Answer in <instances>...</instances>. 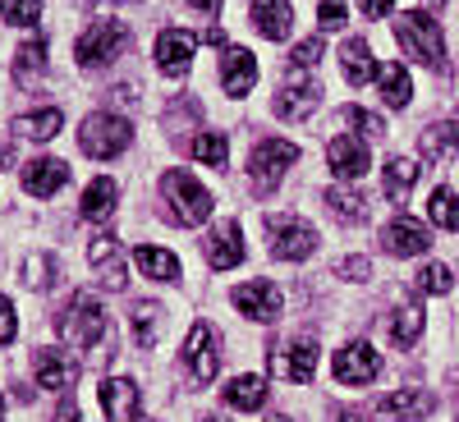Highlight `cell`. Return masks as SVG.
<instances>
[{"label":"cell","instance_id":"obj_3","mask_svg":"<svg viewBox=\"0 0 459 422\" xmlns=\"http://www.w3.org/2000/svg\"><path fill=\"white\" fill-rule=\"evenodd\" d=\"M129 138H134V125L125 120V115H115V110H92V115H83V125H79V147L88 151V157H97V161L120 157V151L129 147Z\"/></svg>","mask_w":459,"mask_h":422},{"label":"cell","instance_id":"obj_14","mask_svg":"<svg viewBox=\"0 0 459 422\" xmlns=\"http://www.w3.org/2000/svg\"><path fill=\"white\" fill-rule=\"evenodd\" d=\"M381 248H386L391 257H418V253H428L432 248V235L423 229V220H391L386 229H381Z\"/></svg>","mask_w":459,"mask_h":422},{"label":"cell","instance_id":"obj_22","mask_svg":"<svg viewBox=\"0 0 459 422\" xmlns=\"http://www.w3.org/2000/svg\"><path fill=\"white\" fill-rule=\"evenodd\" d=\"M32 367H37V386L42 391H69L74 381H79V367H74L60 349H37Z\"/></svg>","mask_w":459,"mask_h":422},{"label":"cell","instance_id":"obj_42","mask_svg":"<svg viewBox=\"0 0 459 422\" xmlns=\"http://www.w3.org/2000/svg\"><path fill=\"white\" fill-rule=\"evenodd\" d=\"M344 19H350V10H344V0H322V10H317V23H322V32H335V28H344Z\"/></svg>","mask_w":459,"mask_h":422},{"label":"cell","instance_id":"obj_28","mask_svg":"<svg viewBox=\"0 0 459 422\" xmlns=\"http://www.w3.org/2000/svg\"><path fill=\"white\" fill-rule=\"evenodd\" d=\"M225 404H230V409H239V413L262 409V404H266V376H257V372L235 376V381L225 386Z\"/></svg>","mask_w":459,"mask_h":422},{"label":"cell","instance_id":"obj_10","mask_svg":"<svg viewBox=\"0 0 459 422\" xmlns=\"http://www.w3.org/2000/svg\"><path fill=\"white\" fill-rule=\"evenodd\" d=\"M88 262H92V271H97V280H101V289H110V294H120L129 280V253H125V244L115 239V235H97L92 239V248H88Z\"/></svg>","mask_w":459,"mask_h":422},{"label":"cell","instance_id":"obj_32","mask_svg":"<svg viewBox=\"0 0 459 422\" xmlns=\"http://www.w3.org/2000/svg\"><path fill=\"white\" fill-rule=\"evenodd\" d=\"M418 335H423V308H418V303H400L395 317H391V340L400 349H413Z\"/></svg>","mask_w":459,"mask_h":422},{"label":"cell","instance_id":"obj_4","mask_svg":"<svg viewBox=\"0 0 459 422\" xmlns=\"http://www.w3.org/2000/svg\"><path fill=\"white\" fill-rule=\"evenodd\" d=\"M134 42V32H129V23H120V19H97L83 37H79V65L83 69H106V65H115L125 56V47Z\"/></svg>","mask_w":459,"mask_h":422},{"label":"cell","instance_id":"obj_46","mask_svg":"<svg viewBox=\"0 0 459 422\" xmlns=\"http://www.w3.org/2000/svg\"><path fill=\"white\" fill-rule=\"evenodd\" d=\"M359 10H363L368 19H386V14L395 10V0H359Z\"/></svg>","mask_w":459,"mask_h":422},{"label":"cell","instance_id":"obj_43","mask_svg":"<svg viewBox=\"0 0 459 422\" xmlns=\"http://www.w3.org/2000/svg\"><path fill=\"white\" fill-rule=\"evenodd\" d=\"M290 60H294V69H313V65L322 60V37H308V42H299Z\"/></svg>","mask_w":459,"mask_h":422},{"label":"cell","instance_id":"obj_38","mask_svg":"<svg viewBox=\"0 0 459 422\" xmlns=\"http://www.w3.org/2000/svg\"><path fill=\"white\" fill-rule=\"evenodd\" d=\"M0 19L14 28H37L42 23V0H0Z\"/></svg>","mask_w":459,"mask_h":422},{"label":"cell","instance_id":"obj_18","mask_svg":"<svg viewBox=\"0 0 459 422\" xmlns=\"http://www.w3.org/2000/svg\"><path fill=\"white\" fill-rule=\"evenodd\" d=\"M65 184H69V166L56 157H37L23 166V194H32V198H56Z\"/></svg>","mask_w":459,"mask_h":422},{"label":"cell","instance_id":"obj_17","mask_svg":"<svg viewBox=\"0 0 459 422\" xmlns=\"http://www.w3.org/2000/svg\"><path fill=\"white\" fill-rule=\"evenodd\" d=\"M235 308L253 322H276L281 317V289L272 280H248L235 289Z\"/></svg>","mask_w":459,"mask_h":422},{"label":"cell","instance_id":"obj_51","mask_svg":"<svg viewBox=\"0 0 459 422\" xmlns=\"http://www.w3.org/2000/svg\"><path fill=\"white\" fill-rule=\"evenodd\" d=\"M0 422H5V400H0Z\"/></svg>","mask_w":459,"mask_h":422},{"label":"cell","instance_id":"obj_31","mask_svg":"<svg viewBox=\"0 0 459 422\" xmlns=\"http://www.w3.org/2000/svg\"><path fill=\"white\" fill-rule=\"evenodd\" d=\"M161 303H152V298H138L134 303V344L138 349H152L157 344V326H161Z\"/></svg>","mask_w":459,"mask_h":422},{"label":"cell","instance_id":"obj_35","mask_svg":"<svg viewBox=\"0 0 459 422\" xmlns=\"http://www.w3.org/2000/svg\"><path fill=\"white\" fill-rule=\"evenodd\" d=\"M42 69H47V37H32V42H23L19 56H14V79L28 83V79H37Z\"/></svg>","mask_w":459,"mask_h":422},{"label":"cell","instance_id":"obj_13","mask_svg":"<svg viewBox=\"0 0 459 422\" xmlns=\"http://www.w3.org/2000/svg\"><path fill=\"white\" fill-rule=\"evenodd\" d=\"M194 51H198V37L184 32V28H166L157 37V65L166 79H184L188 69H194Z\"/></svg>","mask_w":459,"mask_h":422},{"label":"cell","instance_id":"obj_29","mask_svg":"<svg viewBox=\"0 0 459 422\" xmlns=\"http://www.w3.org/2000/svg\"><path fill=\"white\" fill-rule=\"evenodd\" d=\"M115 198H120V184H115V179H92L88 188H83V216L88 220H110V211H115Z\"/></svg>","mask_w":459,"mask_h":422},{"label":"cell","instance_id":"obj_36","mask_svg":"<svg viewBox=\"0 0 459 422\" xmlns=\"http://www.w3.org/2000/svg\"><path fill=\"white\" fill-rule=\"evenodd\" d=\"M428 216L441 225V229H455L459 235V198H455V188H432V198H428Z\"/></svg>","mask_w":459,"mask_h":422},{"label":"cell","instance_id":"obj_40","mask_svg":"<svg viewBox=\"0 0 459 422\" xmlns=\"http://www.w3.org/2000/svg\"><path fill=\"white\" fill-rule=\"evenodd\" d=\"M418 289H423V294H450V289H455L450 266H446V262H428L423 271H418Z\"/></svg>","mask_w":459,"mask_h":422},{"label":"cell","instance_id":"obj_30","mask_svg":"<svg viewBox=\"0 0 459 422\" xmlns=\"http://www.w3.org/2000/svg\"><path fill=\"white\" fill-rule=\"evenodd\" d=\"M322 198H326V207H331L335 220H350V225H363L368 220V198L354 194V188H326Z\"/></svg>","mask_w":459,"mask_h":422},{"label":"cell","instance_id":"obj_50","mask_svg":"<svg viewBox=\"0 0 459 422\" xmlns=\"http://www.w3.org/2000/svg\"><path fill=\"white\" fill-rule=\"evenodd\" d=\"M198 422H225V418H216V413H203V418H198Z\"/></svg>","mask_w":459,"mask_h":422},{"label":"cell","instance_id":"obj_5","mask_svg":"<svg viewBox=\"0 0 459 422\" xmlns=\"http://www.w3.org/2000/svg\"><path fill=\"white\" fill-rule=\"evenodd\" d=\"M60 340L74 344V349H92V344L106 335V308L83 289V294H74L69 298V308L60 313Z\"/></svg>","mask_w":459,"mask_h":422},{"label":"cell","instance_id":"obj_44","mask_svg":"<svg viewBox=\"0 0 459 422\" xmlns=\"http://www.w3.org/2000/svg\"><path fill=\"white\" fill-rule=\"evenodd\" d=\"M19 335V313H14V303L0 294V344H10Z\"/></svg>","mask_w":459,"mask_h":422},{"label":"cell","instance_id":"obj_23","mask_svg":"<svg viewBox=\"0 0 459 422\" xmlns=\"http://www.w3.org/2000/svg\"><path fill=\"white\" fill-rule=\"evenodd\" d=\"M340 73L350 79V88H363V83H372L377 73H381V65L372 60V51H368L363 37H350V42L340 47Z\"/></svg>","mask_w":459,"mask_h":422},{"label":"cell","instance_id":"obj_37","mask_svg":"<svg viewBox=\"0 0 459 422\" xmlns=\"http://www.w3.org/2000/svg\"><path fill=\"white\" fill-rule=\"evenodd\" d=\"M188 151H194L198 161H207V166H225L230 161V138L225 133H198L194 142H188Z\"/></svg>","mask_w":459,"mask_h":422},{"label":"cell","instance_id":"obj_6","mask_svg":"<svg viewBox=\"0 0 459 422\" xmlns=\"http://www.w3.org/2000/svg\"><path fill=\"white\" fill-rule=\"evenodd\" d=\"M266 229H272L266 248H272V257H281V262H303L317 248V229L308 220H299V216H266Z\"/></svg>","mask_w":459,"mask_h":422},{"label":"cell","instance_id":"obj_2","mask_svg":"<svg viewBox=\"0 0 459 422\" xmlns=\"http://www.w3.org/2000/svg\"><path fill=\"white\" fill-rule=\"evenodd\" d=\"M395 37L409 60L428 65V69H446V42H441V23L428 10H409L395 19Z\"/></svg>","mask_w":459,"mask_h":422},{"label":"cell","instance_id":"obj_1","mask_svg":"<svg viewBox=\"0 0 459 422\" xmlns=\"http://www.w3.org/2000/svg\"><path fill=\"white\" fill-rule=\"evenodd\" d=\"M161 198H166V216L184 229H194L212 216V194L188 170H166L161 175Z\"/></svg>","mask_w":459,"mask_h":422},{"label":"cell","instance_id":"obj_16","mask_svg":"<svg viewBox=\"0 0 459 422\" xmlns=\"http://www.w3.org/2000/svg\"><path fill=\"white\" fill-rule=\"evenodd\" d=\"M253 83H257V56L248 47H225V56H221V88L230 97H244V92H253Z\"/></svg>","mask_w":459,"mask_h":422},{"label":"cell","instance_id":"obj_20","mask_svg":"<svg viewBox=\"0 0 459 422\" xmlns=\"http://www.w3.org/2000/svg\"><path fill=\"white\" fill-rule=\"evenodd\" d=\"M326 161H331V170H335L340 179H359V175L372 166V157H368V142H363V138H354V133H340V138H331V147H326Z\"/></svg>","mask_w":459,"mask_h":422},{"label":"cell","instance_id":"obj_48","mask_svg":"<svg viewBox=\"0 0 459 422\" xmlns=\"http://www.w3.org/2000/svg\"><path fill=\"white\" fill-rule=\"evenodd\" d=\"M194 10H203V14H221V0H188Z\"/></svg>","mask_w":459,"mask_h":422},{"label":"cell","instance_id":"obj_45","mask_svg":"<svg viewBox=\"0 0 459 422\" xmlns=\"http://www.w3.org/2000/svg\"><path fill=\"white\" fill-rule=\"evenodd\" d=\"M335 271H340L344 280H354V285H363V280H368V271H372V266H368V257H344V262L335 266Z\"/></svg>","mask_w":459,"mask_h":422},{"label":"cell","instance_id":"obj_21","mask_svg":"<svg viewBox=\"0 0 459 422\" xmlns=\"http://www.w3.org/2000/svg\"><path fill=\"white\" fill-rule=\"evenodd\" d=\"M432 409H437V400H432V391H423V386H404V391H395V395L381 400V413L395 418V422H423Z\"/></svg>","mask_w":459,"mask_h":422},{"label":"cell","instance_id":"obj_25","mask_svg":"<svg viewBox=\"0 0 459 422\" xmlns=\"http://www.w3.org/2000/svg\"><path fill=\"white\" fill-rule=\"evenodd\" d=\"M418 151H423V161H432V166L450 161L455 151H459V125H450V120L428 125L423 133H418Z\"/></svg>","mask_w":459,"mask_h":422},{"label":"cell","instance_id":"obj_11","mask_svg":"<svg viewBox=\"0 0 459 422\" xmlns=\"http://www.w3.org/2000/svg\"><path fill=\"white\" fill-rule=\"evenodd\" d=\"M317 363H322L317 340H294L290 349H272V354H266V367H272V376L299 381V386L317 376Z\"/></svg>","mask_w":459,"mask_h":422},{"label":"cell","instance_id":"obj_9","mask_svg":"<svg viewBox=\"0 0 459 422\" xmlns=\"http://www.w3.org/2000/svg\"><path fill=\"white\" fill-rule=\"evenodd\" d=\"M335 381L340 386H368V381L381 376V354L372 349L368 340H350L344 349H335Z\"/></svg>","mask_w":459,"mask_h":422},{"label":"cell","instance_id":"obj_47","mask_svg":"<svg viewBox=\"0 0 459 422\" xmlns=\"http://www.w3.org/2000/svg\"><path fill=\"white\" fill-rule=\"evenodd\" d=\"M56 422H83V418H79V404H74V400H65V404L56 409Z\"/></svg>","mask_w":459,"mask_h":422},{"label":"cell","instance_id":"obj_49","mask_svg":"<svg viewBox=\"0 0 459 422\" xmlns=\"http://www.w3.org/2000/svg\"><path fill=\"white\" fill-rule=\"evenodd\" d=\"M335 422H368V418H363V413H340Z\"/></svg>","mask_w":459,"mask_h":422},{"label":"cell","instance_id":"obj_27","mask_svg":"<svg viewBox=\"0 0 459 422\" xmlns=\"http://www.w3.org/2000/svg\"><path fill=\"white\" fill-rule=\"evenodd\" d=\"M60 125H65L60 106H42V110L19 115V120H14V133H19V138H32V142H47V138L60 133Z\"/></svg>","mask_w":459,"mask_h":422},{"label":"cell","instance_id":"obj_26","mask_svg":"<svg viewBox=\"0 0 459 422\" xmlns=\"http://www.w3.org/2000/svg\"><path fill=\"white\" fill-rule=\"evenodd\" d=\"M134 266L147 276V280H166V285H175L179 280V257L175 253H166V248H152V244H138L134 248Z\"/></svg>","mask_w":459,"mask_h":422},{"label":"cell","instance_id":"obj_12","mask_svg":"<svg viewBox=\"0 0 459 422\" xmlns=\"http://www.w3.org/2000/svg\"><path fill=\"white\" fill-rule=\"evenodd\" d=\"M317 106H322L317 79H303V73L294 69L290 79H285V88L276 92V115H281V120H308Z\"/></svg>","mask_w":459,"mask_h":422},{"label":"cell","instance_id":"obj_52","mask_svg":"<svg viewBox=\"0 0 459 422\" xmlns=\"http://www.w3.org/2000/svg\"><path fill=\"white\" fill-rule=\"evenodd\" d=\"M272 422H290V418H272Z\"/></svg>","mask_w":459,"mask_h":422},{"label":"cell","instance_id":"obj_15","mask_svg":"<svg viewBox=\"0 0 459 422\" xmlns=\"http://www.w3.org/2000/svg\"><path fill=\"white\" fill-rule=\"evenodd\" d=\"M244 262V235H239V220H221L212 225L207 235V266L212 271H230V266Z\"/></svg>","mask_w":459,"mask_h":422},{"label":"cell","instance_id":"obj_8","mask_svg":"<svg viewBox=\"0 0 459 422\" xmlns=\"http://www.w3.org/2000/svg\"><path fill=\"white\" fill-rule=\"evenodd\" d=\"M184 367H188V376H194L198 386H207V381L216 376V367H221V349H216V326H212V322H194V326H188V340H184Z\"/></svg>","mask_w":459,"mask_h":422},{"label":"cell","instance_id":"obj_39","mask_svg":"<svg viewBox=\"0 0 459 422\" xmlns=\"http://www.w3.org/2000/svg\"><path fill=\"white\" fill-rule=\"evenodd\" d=\"M51 276H56V257H51V253H32V257L23 262V285H28V289H47Z\"/></svg>","mask_w":459,"mask_h":422},{"label":"cell","instance_id":"obj_34","mask_svg":"<svg viewBox=\"0 0 459 422\" xmlns=\"http://www.w3.org/2000/svg\"><path fill=\"white\" fill-rule=\"evenodd\" d=\"M413 179H418V166H413L409 157H391V161H386V175H381V188H386L391 202H404V194L413 188Z\"/></svg>","mask_w":459,"mask_h":422},{"label":"cell","instance_id":"obj_7","mask_svg":"<svg viewBox=\"0 0 459 422\" xmlns=\"http://www.w3.org/2000/svg\"><path fill=\"white\" fill-rule=\"evenodd\" d=\"M294 161H299V147H294V142H285V138H262V142L253 147V157H248V175H253L257 188H276Z\"/></svg>","mask_w":459,"mask_h":422},{"label":"cell","instance_id":"obj_33","mask_svg":"<svg viewBox=\"0 0 459 422\" xmlns=\"http://www.w3.org/2000/svg\"><path fill=\"white\" fill-rule=\"evenodd\" d=\"M377 83H381V101H386V106H395V110L409 106L413 83H409V69H404V65H386V69L377 73Z\"/></svg>","mask_w":459,"mask_h":422},{"label":"cell","instance_id":"obj_19","mask_svg":"<svg viewBox=\"0 0 459 422\" xmlns=\"http://www.w3.org/2000/svg\"><path fill=\"white\" fill-rule=\"evenodd\" d=\"M101 409L110 422H138L143 395L129 376H110V381H101Z\"/></svg>","mask_w":459,"mask_h":422},{"label":"cell","instance_id":"obj_24","mask_svg":"<svg viewBox=\"0 0 459 422\" xmlns=\"http://www.w3.org/2000/svg\"><path fill=\"white\" fill-rule=\"evenodd\" d=\"M253 23L266 42H285L290 28H294V10L290 0H253Z\"/></svg>","mask_w":459,"mask_h":422},{"label":"cell","instance_id":"obj_41","mask_svg":"<svg viewBox=\"0 0 459 422\" xmlns=\"http://www.w3.org/2000/svg\"><path fill=\"white\" fill-rule=\"evenodd\" d=\"M344 125L363 129L368 138H386V120H377V115H368V110H359V106H344Z\"/></svg>","mask_w":459,"mask_h":422}]
</instances>
